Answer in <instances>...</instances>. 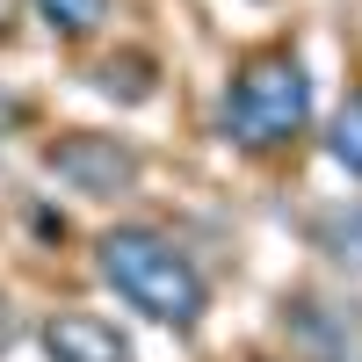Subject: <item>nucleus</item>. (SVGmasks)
Masks as SVG:
<instances>
[{"label": "nucleus", "instance_id": "obj_1", "mask_svg": "<svg viewBox=\"0 0 362 362\" xmlns=\"http://www.w3.org/2000/svg\"><path fill=\"white\" fill-rule=\"evenodd\" d=\"M95 268H102V283L153 326L196 334L203 312H210V283H203L196 254L181 247L174 232H160V225H109L95 239Z\"/></svg>", "mask_w": 362, "mask_h": 362}, {"label": "nucleus", "instance_id": "obj_2", "mask_svg": "<svg viewBox=\"0 0 362 362\" xmlns=\"http://www.w3.org/2000/svg\"><path fill=\"white\" fill-rule=\"evenodd\" d=\"M218 124H225V138L239 153H276V145H290L312 124V73H305V58H290V51L247 58V66L232 73V87H225Z\"/></svg>", "mask_w": 362, "mask_h": 362}, {"label": "nucleus", "instance_id": "obj_3", "mask_svg": "<svg viewBox=\"0 0 362 362\" xmlns=\"http://www.w3.org/2000/svg\"><path fill=\"white\" fill-rule=\"evenodd\" d=\"M44 174H58L73 196H131L138 189V145L131 138H102V131H66L44 145Z\"/></svg>", "mask_w": 362, "mask_h": 362}, {"label": "nucleus", "instance_id": "obj_4", "mask_svg": "<svg viewBox=\"0 0 362 362\" xmlns=\"http://www.w3.org/2000/svg\"><path fill=\"white\" fill-rule=\"evenodd\" d=\"M283 334L297 362H362V312L334 305V297H312V290L283 297Z\"/></svg>", "mask_w": 362, "mask_h": 362}, {"label": "nucleus", "instance_id": "obj_5", "mask_svg": "<svg viewBox=\"0 0 362 362\" xmlns=\"http://www.w3.org/2000/svg\"><path fill=\"white\" fill-rule=\"evenodd\" d=\"M37 348H44V362H131L124 326H109L102 312H73V305L37 326Z\"/></svg>", "mask_w": 362, "mask_h": 362}, {"label": "nucleus", "instance_id": "obj_6", "mask_svg": "<svg viewBox=\"0 0 362 362\" xmlns=\"http://www.w3.org/2000/svg\"><path fill=\"white\" fill-rule=\"evenodd\" d=\"M153 80H160V66L145 51H124V58H102V66H95V87H102L109 102H145Z\"/></svg>", "mask_w": 362, "mask_h": 362}, {"label": "nucleus", "instance_id": "obj_7", "mask_svg": "<svg viewBox=\"0 0 362 362\" xmlns=\"http://www.w3.org/2000/svg\"><path fill=\"white\" fill-rule=\"evenodd\" d=\"M312 239H319V254H334L341 268H355V276H362V203L326 210V218L312 225Z\"/></svg>", "mask_w": 362, "mask_h": 362}, {"label": "nucleus", "instance_id": "obj_8", "mask_svg": "<svg viewBox=\"0 0 362 362\" xmlns=\"http://www.w3.org/2000/svg\"><path fill=\"white\" fill-rule=\"evenodd\" d=\"M29 15H37L51 37H95L109 22V0H29Z\"/></svg>", "mask_w": 362, "mask_h": 362}, {"label": "nucleus", "instance_id": "obj_9", "mask_svg": "<svg viewBox=\"0 0 362 362\" xmlns=\"http://www.w3.org/2000/svg\"><path fill=\"white\" fill-rule=\"evenodd\" d=\"M326 160L341 174H362V87L334 109V124H326Z\"/></svg>", "mask_w": 362, "mask_h": 362}, {"label": "nucleus", "instance_id": "obj_10", "mask_svg": "<svg viewBox=\"0 0 362 362\" xmlns=\"http://www.w3.org/2000/svg\"><path fill=\"white\" fill-rule=\"evenodd\" d=\"M15 341H22V319H15V297H8V290H0V355H8Z\"/></svg>", "mask_w": 362, "mask_h": 362}]
</instances>
